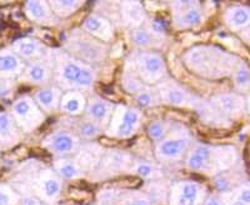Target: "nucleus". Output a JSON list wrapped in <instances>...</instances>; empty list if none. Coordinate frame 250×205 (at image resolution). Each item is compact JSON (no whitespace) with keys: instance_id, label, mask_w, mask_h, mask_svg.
<instances>
[{"instance_id":"obj_23","label":"nucleus","mask_w":250,"mask_h":205,"mask_svg":"<svg viewBox=\"0 0 250 205\" xmlns=\"http://www.w3.org/2000/svg\"><path fill=\"white\" fill-rule=\"evenodd\" d=\"M53 170L62 180H77L85 175L86 169L84 168L79 159L77 158H57L54 160V169Z\"/></svg>"},{"instance_id":"obj_38","label":"nucleus","mask_w":250,"mask_h":205,"mask_svg":"<svg viewBox=\"0 0 250 205\" xmlns=\"http://www.w3.org/2000/svg\"><path fill=\"white\" fill-rule=\"evenodd\" d=\"M15 89V83L13 79H3L0 78V100L8 99L13 95Z\"/></svg>"},{"instance_id":"obj_32","label":"nucleus","mask_w":250,"mask_h":205,"mask_svg":"<svg viewBox=\"0 0 250 205\" xmlns=\"http://www.w3.org/2000/svg\"><path fill=\"white\" fill-rule=\"evenodd\" d=\"M83 1H77V0H60V1H49V6L53 10L57 18H68L77 13L83 5Z\"/></svg>"},{"instance_id":"obj_14","label":"nucleus","mask_w":250,"mask_h":205,"mask_svg":"<svg viewBox=\"0 0 250 205\" xmlns=\"http://www.w3.org/2000/svg\"><path fill=\"white\" fill-rule=\"evenodd\" d=\"M133 157L131 154L124 150H109L103 153L102 158L98 162L95 170L98 175L113 177L119 173H129L133 165Z\"/></svg>"},{"instance_id":"obj_29","label":"nucleus","mask_w":250,"mask_h":205,"mask_svg":"<svg viewBox=\"0 0 250 205\" xmlns=\"http://www.w3.org/2000/svg\"><path fill=\"white\" fill-rule=\"evenodd\" d=\"M19 138V130L12 115L0 111V149L13 146Z\"/></svg>"},{"instance_id":"obj_37","label":"nucleus","mask_w":250,"mask_h":205,"mask_svg":"<svg viewBox=\"0 0 250 205\" xmlns=\"http://www.w3.org/2000/svg\"><path fill=\"white\" fill-rule=\"evenodd\" d=\"M0 205H20V197L12 186L0 184Z\"/></svg>"},{"instance_id":"obj_6","label":"nucleus","mask_w":250,"mask_h":205,"mask_svg":"<svg viewBox=\"0 0 250 205\" xmlns=\"http://www.w3.org/2000/svg\"><path fill=\"white\" fill-rule=\"evenodd\" d=\"M143 123V113L134 106L119 104L115 105L108 126L106 137L113 139H130L137 134Z\"/></svg>"},{"instance_id":"obj_36","label":"nucleus","mask_w":250,"mask_h":205,"mask_svg":"<svg viewBox=\"0 0 250 205\" xmlns=\"http://www.w3.org/2000/svg\"><path fill=\"white\" fill-rule=\"evenodd\" d=\"M122 86L124 88V90L129 94H138L139 91H142L143 89H145L148 85H145L142 80L138 77H135L134 74L129 73V71H125L122 77Z\"/></svg>"},{"instance_id":"obj_35","label":"nucleus","mask_w":250,"mask_h":205,"mask_svg":"<svg viewBox=\"0 0 250 205\" xmlns=\"http://www.w3.org/2000/svg\"><path fill=\"white\" fill-rule=\"evenodd\" d=\"M174 125L173 122L169 120H154L148 126V134L155 143H159L164 139L170 131L171 126Z\"/></svg>"},{"instance_id":"obj_34","label":"nucleus","mask_w":250,"mask_h":205,"mask_svg":"<svg viewBox=\"0 0 250 205\" xmlns=\"http://www.w3.org/2000/svg\"><path fill=\"white\" fill-rule=\"evenodd\" d=\"M103 129L95 123L90 122L88 119H84L82 122L77 123V137L82 140H93L100 135Z\"/></svg>"},{"instance_id":"obj_9","label":"nucleus","mask_w":250,"mask_h":205,"mask_svg":"<svg viewBox=\"0 0 250 205\" xmlns=\"http://www.w3.org/2000/svg\"><path fill=\"white\" fill-rule=\"evenodd\" d=\"M70 46L69 54L82 60L84 63H95L102 62L106 55L105 46L100 43L99 40L94 39L93 37L85 33H71L69 34V40L66 41Z\"/></svg>"},{"instance_id":"obj_16","label":"nucleus","mask_w":250,"mask_h":205,"mask_svg":"<svg viewBox=\"0 0 250 205\" xmlns=\"http://www.w3.org/2000/svg\"><path fill=\"white\" fill-rule=\"evenodd\" d=\"M115 109V104L102 97L94 95L86 102L85 119L95 123L103 130H105L108 126L113 111Z\"/></svg>"},{"instance_id":"obj_17","label":"nucleus","mask_w":250,"mask_h":205,"mask_svg":"<svg viewBox=\"0 0 250 205\" xmlns=\"http://www.w3.org/2000/svg\"><path fill=\"white\" fill-rule=\"evenodd\" d=\"M83 30L94 39L104 41V43L113 40L114 34H115V29L110 23V20L100 14L88 15L83 21Z\"/></svg>"},{"instance_id":"obj_7","label":"nucleus","mask_w":250,"mask_h":205,"mask_svg":"<svg viewBox=\"0 0 250 205\" xmlns=\"http://www.w3.org/2000/svg\"><path fill=\"white\" fill-rule=\"evenodd\" d=\"M35 197L46 205H54L60 200L64 190V180L50 168H42L33 178Z\"/></svg>"},{"instance_id":"obj_5","label":"nucleus","mask_w":250,"mask_h":205,"mask_svg":"<svg viewBox=\"0 0 250 205\" xmlns=\"http://www.w3.org/2000/svg\"><path fill=\"white\" fill-rule=\"evenodd\" d=\"M193 145L191 131L183 124L174 123L168 135L155 145V157L163 164H171L185 159Z\"/></svg>"},{"instance_id":"obj_3","label":"nucleus","mask_w":250,"mask_h":205,"mask_svg":"<svg viewBox=\"0 0 250 205\" xmlns=\"http://www.w3.org/2000/svg\"><path fill=\"white\" fill-rule=\"evenodd\" d=\"M238 162V151L230 145H209L194 143L185 155V166L194 173L216 177L233 168Z\"/></svg>"},{"instance_id":"obj_13","label":"nucleus","mask_w":250,"mask_h":205,"mask_svg":"<svg viewBox=\"0 0 250 205\" xmlns=\"http://www.w3.org/2000/svg\"><path fill=\"white\" fill-rule=\"evenodd\" d=\"M43 145L55 157L62 158L77 154L83 148V140L69 130H57L44 139Z\"/></svg>"},{"instance_id":"obj_31","label":"nucleus","mask_w":250,"mask_h":205,"mask_svg":"<svg viewBox=\"0 0 250 205\" xmlns=\"http://www.w3.org/2000/svg\"><path fill=\"white\" fill-rule=\"evenodd\" d=\"M129 173L135 174L138 177L146 180H154L162 177L160 166L155 165L150 162H146V160H134Z\"/></svg>"},{"instance_id":"obj_10","label":"nucleus","mask_w":250,"mask_h":205,"mask_svg":"<svg viewBox=\"0 0 250 205\" xmlns=\"http://www.w3.org/2000/svg\"><path fill=\"white\" fill-rule=\"evenodd\" d=\"M208 190L202 183L195 180H178L169 188L168 205H202Z\"/></svg>"},{"instance_id":"obj_22","label":"nucleus","mask_w":250,"mask_h":205,"mask_svg":"<svg viewBox=\"0 0 250 205\" xmlns=\"http://www.w3.org/2000/svg\"><path fill=\"white\" fill-rule=\"evenodd\" d=\"M223 19L228 28L233 32L248 30L250 24V9L248 5L229 6L223 14Z\"/></svg>"},{"instance_id":"obj_28","label":"nucleus","mask_w":250,"mask_h":205,"mask_svg":"<svg viewBox=\"0 0 250 205\" xmlns=\"http://www.w3.org/2000/svg\"><path fill=\"white\" fill-rule=\"evenodd\" d=\"M129 40L139 50H153L162 46L163 43V38L156 37L148 28H142V26L131 29L129 33Z\"/></svg>"},{"instance_id":"obj_26","label":"nucleus","mask_w":250,"mask_h":205,"mask_svg":"<svg viewBox=\"0 0 250 205\" xmlns=\"http://www.w3.org/2000/svg\"><path fill=\"white\" fill-rule=\"evenodd\" d=\"M86 108V99L82 91L68 90L64 91L60 100L59 110L64 114L77 117L83 114Z\"/></svg>"},{"instance_id":"obj_12","label":"nucleus","mask_w":250,"mask_h":205,"mask_svg":"<svg viewBox=\"0 0 250 205\" xmlns=\"http://www.w3.org/2000/svg\"><path fill=\"white\" fill-rule=\"evenodd\" d=\"M171 24L176 30L198 26L204 21V12L198 1H173Z\"/></svg>"},{"instance_id":"obj_19","label":"nucleus","mask_w":250,"mask_h":205,"mask_svg":"<svg viewBox=\"0 0 250 205\" xmlns=\"http://www.w3.org/2000/svg\"><path fill=\"white\" fill-rule=\"evenodd\" d=\"M62 94H64V90H62L59 86L45 85L35 91L33 99L43 111L54 113L59 109Z\"/></svg>"},{"instance_id":"obj_18","label":"nucleus","mask_w":250,"mask_h":205,"mask_svg":"<svg viewBox=\"0 0 250 205\" xmlns=\"http://www.w3.org/2000/svg\"><path fill=\"white\" fill-rule=\"evenodd\" d=\"M23 79L26 83L34 85H49V83L53 80V69L50 63L43 59L31 60L24 68Z\"/></svg>"},{"instance_id":"obj_41","label":"nucleus","mask_w":250,"mask_h":205,"mask_svg":"<svg viewBox=\"0 0 250 205\" xmlns=\"http://www.w3.org/2000/svg\"><path fill=\"white\" fill-rule=\"evenodd\" d=\"M202 205H224V203H223L222 198L215 194H208Z\"/></svg>"},{"instance_id":"obj_4","label":"nucleus","mask_w":250,"mask_h":205,"mask_svg":"<svg viewBox=\"0 0 250 205\" xmlns=\"http://www.w3.org/2000/svg\"><path fill=\"white\" fill-rule=\"evenodd\" d=\"M129 73L139 78L145 85H156L167 79L168 69L164 58L154 50H137L126 60Z\"/></svg>"},{"instance_id":"obj_33","label":"nucleus","mask_w":250,"mask_h":205,"mask_svg":"<svg viewBox=\"0 0 250 205\" xmlns=\"http://www.w3.org/2000/svg\"><path fill=\"white\" fill-rule=\"evenodd\" d=\"M134 99H135L138 105L144 106V108H154V106H158L162 104L156 89L150 88V86H146L142 91H139L138 94L134 95Z\"/></svg>"},{"instance_id":"obj_21","label":"nucleus","mask_w":250,"mask_h":205,"mask_svg":"<svg viewBox=\"0 0 250 205\" xmlns=\"http://www.w3.org/2000/svg\"><path fill=\"white\" fill-rule=\"evenodd\" d=\"M13 50L21 59L38 60L45 55L46 48L40 40L34 38H20L13 44Z\"/></svg>"},{"instance_id":"obj_2","label":"nucleus","mask_w":250,"mask_h":205,"mask_svg":"<svg viewBox=\"0 0 250 205\" xmlns=\"http://www.w3.org/2000/svg\"><path fill=\"white\" fill-rule=\"evenodd\" d=\"M50 65L53 79L62 90H89L97 79V71L93 65L77 59L62 49L53 50Z\"/></svg>"},{"instance_id":"obj_15","label":"nucleus","mask_w":250,"mask_h":205,"mask_svg":"<svg viewBox=\"0 0 250 205\" xmlns=\"http://www.w3.org/2000/svg\"><path fill=\"white\" fill-rule=\"evenodd\" d=\"M209 102L214 108L228 119V118L239 117L247 110L248 102L242 94L236 93H223L211 98Z\"/></svg>"},{"instance_id":"obj_20","label":"nucleus","mask_w":250,"mask_h":205,"mask_svg":"<svg viewBox=\"0 0 250 205\" xmlns=\"http://www.w3.org/2000/svg\"><path fill=\"white\" fill-rule=\"evenodd\" d=\"M25 64L10 48L0 50V78L13 79L23 74Z\"/></svg>"},{"instance_id":"obj_8","label":"nucleus","mask_w":250,"mask_h":205,"mask_svg":"<svg viewBox=\"0 0 250 205\" xmlns=\"http://www.w3.org/2000/svg\"><path fill=\"white\" fill-rule=\"evenodd\" d=\"M12 117L18 128L25 133L38 129L45 120L44 111L29 95H21L13 102Z\"/></svg>"},{"instance_id":"obj_11","label":"nucleus","mask_w":250,"mask_h":205,"mask_svg":"<svg viewBox=\"0 0 250 205\" xmlns=\"http://www.w3.org/2000/svg\"><path fill=\"white\" fill-rule=\"evenodd\" d=\"M156 91L159 94L162 104L176 108H187V106H195L199 102V98H196L193 93L187 88L175 82L174 79H164L163 82L155 85Z\"/></svg>"},{"instance_id":"obj_30","label":"nucleus","mask_w":250,"mask_h":205,"mask_svg":"<svg viewBox=\"0 0 250 205\" xmlns=\"http://www.w3.org/2000/svg\"><path fill=\"white\" fill-rule=\"evenodd\" d=\"M231 75H233V83L235 86V90L239 94L247 95L250 86V71L249 66L244 60H239Z\"/></svg>"},{"instance_id":"obj_24","label":"nucleus","mask_w":250,"mask_h":205,"mask_svg":"<svg viewBox=\"0 0 250 205\" xmlns=\"http://www.w3.org/2000/svg\"><path fill=\"white\" fill-rule=\"evenodd\" d=\"M119 9L123 24L128 28H140L145 21L146 13L140 1H122Z\"/></svg>"},{"instance_id":"obj_39","label":"nucleus","mask_w":250,"mask_h":205,"mask_svg":"<svg viewBox=\"0 0 250 205\" xmlns=\"http://www.w3.org/2000/svg\"><path fill=\"white\" fill-rule=\"evenodd\" d=\"M149 30L153 33L154 35L159 38H164L165 34V24L162 20H153L150 23V26H149Z\"/></svg>"},{"instance_id":"obj_25","label":"nucleus","mask_w":250,"mask_h":205,"mask_svg":"<svg viewBox=\"0 0 250 205\" xmlns=\"http://www.w3.org/2000/svg\"><path fill=\"white\" fill-rule=\"evenodd\" d=\"M25 14L33 21L42 25H55L58 23V18L55 17L53 10L46 1H26Z\"/></svg>"},{"instance_id":"obj_40","label":"nucleus","mask_w":250,"mask_h":205,"mask_svg":"<svg viewBox=\"0 0 250 205\" xmlns=\"http://www.w3.org/2000/svg\"><path fill=\"white\" fill-rule=\"evenodd\" d=\"M220 198H222L224 205H249L250 203H245L243 200L236 199L235 197H233L230 193L227 194H220Z\"/></svg>"},{"instance_id":"obj_27","label":"nucleus","mask_w":250,"mask_h":205,"mask_svg":"<svg viewBox=\"0 0 250 205\" xmlns=\"http://www.w3.org/2000/svg\"><path fill=\"white\" fill-rule=\"evenodd\" d=\"M110 197L106 198L105 202L108 204L115 205H154V200L149 194L138 190L120 191L114 195L113 191L108 193Z\"/></svg>"},{"instance_id":"obj_1","label":"nucleus","mask_w":250,"mask_h":205,"mask_svg":"<svg viewBox=\"0 0 250 205\" xmlns=\"http://www.w3.org/2000/svg\"><path fill=\"white\" fill-rule=\"evenodd\" d=\"M184 64L193 74L210 80L224 79L233 73L238 58L216 45H196L184 54Z\"/></svg>"}]
</instances>
